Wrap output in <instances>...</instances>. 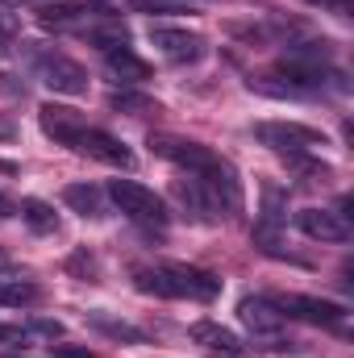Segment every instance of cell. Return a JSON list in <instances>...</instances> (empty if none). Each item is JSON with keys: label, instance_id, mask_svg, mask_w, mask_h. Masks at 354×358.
<instances>
[{"label": "cell", "instance_id": "277c9868", "mask_svg": "<svg viewBox=\"0 0 354 358\" xmlns=\"http://www.w3.org/2000/svg\"><path fill=\"white\" fill-rule=\"evenodd\" d=\"M121 8L113 0H46L38 4V21L46 29H88L96 21H113Z\"/></svg>", "mask_w": 354, "mask_h": 358}, {"label": "cell", "instance_id": "8992f818", "mask_svg": "<svg viewBox=\"0 0 354 358\" xmlns=\"http://www.w3.org/2000/svg\"><path fill=\"white\" fill-rule=\"evenodd\" d=\"M255 138H259L263 146H271V150L288 155V159L325 146V134L313 129V125H300V121H259V125H255Z\"/></svg>", "mask_w": 354, "mask_h": 358}, {"label": "cell", "instance_id": "9c48e42d", "mask_svg": "<svg viewBox=\"0 0 354 358\" xmlns=\"http://www.w3.org/2000/svg\"><path fill=\"white\" fill-rule=\"evenodd\" d=\"M150 42L167 63H200L204 59V38L179 25H150Z\"/></svg>", "mask_w": 354, "mask_h": 358}, {"label": "cell", "instance_id": "e0dca14e", "mask_svg": "<svg viewBox=\"0 0 354 358\" xmlns=\"http://www.w3.org/2000/svg\"><path fill=\"white\" fill-rule=\"evenodd\" d=\"M84 38H88L96 50H121V46H129V29L121 25V17H113V21H96V25H88L84 29Z\"/></svg>", "mask_w": 354, "mask_h": 358}, {"label": "cell", "instance_id": "d6986e66", "mask_svg": "<svg viewBox=\"0 0 354 358\" xmlns=\"http://www.w3.org/2000/svg\"><path fill=\"white\" fill-rule=\"evenodd\" d=\"M42 300V287L29 283V279H0V304L4 308H25V304H38Z\"/></svg>", "mask_w": 354, "mask_h": 358}, {"label": "cell", "instance_id": "484cf974", "mask_svg": "<svg viewBox=\"0 0 354 358\" xmlns=\"http://www.w3.org/2000/svg\"><path fill=\"white\" fill-rule=\"evenodd\" d=\"M309 4L330 8V13H338V17H346V13H351V0H309Z\"/></svg>", "mask_w": 354, "mask_h": 358}, {"label": "cell", "instance_id": "f1b7e54d", "mask_svg": "<svg viewBox=\"0 0 354 358\" xmlns=\"http://www.w3.org/2000/svg\"><path fill=\"white\" fill-rule=\"evenodd\" d=\"M0 171H4V176H13V163H0Z\"/></svg>", "mask_w": 354, "mask_h": 358}, {"label": "cell", "instance_id": "cb8c5ba5", "mask_svg": "<svg viewBox=\"0 0 354 358\" xmlns=\"http://www.w3.org/2000/svg\"><path fill=\"white\" fill-rule=\"evenodd\" d=\"M29 329H34V334H42V338H59V334H63V325H59V321H46V317H34V321H29Z\"/></svg>", "mask_w": 354, "mask_h": 358}, {"label": "cell", "instance_id": "2e32d148", "mask_svg": "<svg viewBox=\"0 0 354 358\" xmlns=\"http://www.w3.org/2000/svg\"><path fill=\"white\" fill-rule=\"evenodd\" d=\"M63 204H67L71 213L88 217V221H100V217H104V192L92 187V183H67V187H63Z\"/></svg>", "mask_w": 354, "mask_h": 358}, {"label": "cell", "instance_id": "7a4b0ae2", "mask_svg": "<svg viewBox=\"0 0 354 358\" xmlns=\"http://www.w3.org/2000/svg\"><path fill=\"white\" fill-rule=\"evenodd\" d=\"M138 292L163 296V300H213L221 292V279L213 271L187 267V263H155L134 271Z\"/></svg>", "mask_w": 354, "mask_h": 358}, {"label": "cell", "instance_id": "f546056e", "mask_svg": "<svg viewBox=\"0 0 354 358\" xmlns=\"http://www.w3.org/2000/svg\"><path fill=\"white\" fill-rule=\"evenodd\" d=\"M4 358H17V355H4Z\"/></svg>", "mask_w": 354, "mask_h": 358}, {"label": "cell", "instance_id": "44dd1931", "mask_svg": "<svg viewBox=\"0 0 354 358\" xmlns=\"http://www.w3.org/2000/svg\"><path fill=\"white\" fill-rule=\"evenodd\" d=\"M108 104H113L117 113H129V117H155V113H163L159 100H150V96H142V92H113Z\"/></svg>", "mask_w": 354, "mask_h": 358}, {"label": "cell", "instance_id": "3957f363", "mask_svg": "<svg viewBox=\"0 0 354 358\" xmlns=\"http://www.w3.org/2000/svg\"><path fill=\"white\" fill-rule=\"evenodd\" d=\"M21 55L29 59V71L55 96H84L88 92V71L71 55H63V50H55L46 42H21Z\"/></svg>", "mask_w": 354, "mask_h": 358}, {"label": "cell", "instance_id": "52a82bcc", "mask_svg": "<svg viewBox=\"0 0 354 358\" xmlns=\"http://www.w3.org/2000/svg\"><path fill=\"white\" fill-rule=\"evenodd\" d=\"M271 304H275L283 317L304 321V325H325V329H342V325H346V308H342V304H334V300H321V296L288 292V296H275Z\"/></svg>", "mask_w": 354, "mask_h": 358}, {"label": "cell", "instance_id": "7c38bea8", "mask_svg": "<svg viewBox=\"0 0 354 358\" xmlns=\"http://www.w3.org/2000/svg\"><path fill=\"white\" fill-rule=\"evenodd\" d=\"M76 150H80V155H88V159H96V163H104V167H121V171H129V167H134V155L125 150V142H121V138H113V134H104V129H92V125L80 134Z\"/></svg>", "mask_w": 354, "mask_h": 358}, {"label": "cell", "instance_id": "7402d4cb", "mask_svg": "<svg viewBox=\"0 0 354 358\" xmlns=\"http://www.w3.org/2000/svg\"><path fill=\"white\" fill-rule=\"evenodd\" d=\"M129 13H146V17H179L192 13L187 0H129Z\"/></svg>", "mask_w": 354, "mask_h": 358}, {"label": "cell", "instance_id": "603a6c76", "mask_svg": "<svg viewBox=\"0 0 354 358\" xmlns=\"http://www.w3.org/2000/svg\"><path fill=\"white\" fill-rule=\"evenodd\" d=\"M17 38H21V21H17V13H8L0 4V55H8L17 46Z\"/></svg>", "mask_w": 354, "mask_h": 358}, {"label": "cell", "instance_id": "d4e9b609", "mask_svg": "<svg viewBox=\"0 0 354 358\" xmlns=\"http://www.w3.org/2000/svg\"><path fill=\"white\" fill-rule=\"evenodd\" d=\"M50 355L55 358H100V355H92L88 346H67V342L63 346H50Z\"/></svg>", "mask_w": 354, "mask_h": 358}, {"label": "cell", "instance_id": "6da1fadb", "mask_svg": "<svg viewBox=\"0 0 354 358\" xmlns=\"http://www.w3.org/2000/svg\"><path fill=\"white\" fill-rule=\"evenodd\" d=\"M146 146H150V155H159V159H167V163L183 167L187 176L200 179V183L213 192V200H217L221 217L242 213V179H238V171H234V163H229V159H221V155H217V150H208L204 142L176 138V134H150V138H146Z\"/></svg>", "mask_w": 354, "mask_h": 358}, {"label": "cell", "instance_id": "4316f807", "mask_svg": "<svg viewBox=\"0 0 354 358\" xmlns=\"http://www.w3.org/2000/svg\"><path fill=\"white\" fill-rule=\"evenodd\" d=\"M4 217H13V200H8V196L0 192V221H4Z\"/></svg>", "mask_w": 354, "mask_h": 358}, {"label": "cell", "instance_id": "83f0119b", "mask_svg": "<svg viewBox=\"0 0 354 358\" xmlns=\"http://www.w3.org/2000/svg\"><path fill=\"white\" fill-rule=\"evenodd\" d=\"M8 267H13V259H8V255L0 250V271H8Z\"/></svg>", "mask_w": 354, "mask_h": 358}, {"label": "cell", "instance_id": "ac0fdd59", "mask_svg": "<svg viewBox=\"0 0 354 358\" xmlns=\"http://www.w3.org/2000/svg\"><path fill=\"white\" fill-rule=\"evenodd\" d=\"M88 325H96L100 334H108V338H117V342H129V346H142V342H146V334H142L138 325L117 321V317H108V313H88Z\"/></svg>", "mask_w": 354, "mask_h": 358}, {"label": "cell", "instance_id": "5b68a950", "mask_svg": "<svg viewBox=\"0 0 354 358\" xmlns=\"http://www.w3.org/2000/svg\"><path fill=\"white\" fill-rule=\"evenodd\" d=\"M108 196L117 200V208L129 217V221H138V225H155V229H163L167 225V204L150 192V187H142V183H134V179H113L108 183Z\"/></svg>", "mask_w": 354, "mask_h": 358}, {"label": "cell", "instance_id": "30bf717a", "mask_svg": "<svg viewBox=\"0 0 354 358\" xmlns=\"http://www.w3.org/2000/svg\"><path fill=\"white\" fill-rule=\"evenodd\" d=\"M238 317H242V325H246L259 342H271V350H275V342H279L288 317H283L267 296H246V300L238 304Z\"/></svg>", "mask_w": 354, "mask_h": 358}, {"label": "cell", "instance_id": "ba28073f", "mask_svg": "<svg viewBox=\"0 0 354 358\" xmlns=\"http://www.w3.org/2000/svg\"><path fill=\"white\" fill-rule=\"evenodd\" d=\"M38 125H42V134H46V138H55L59 146H71V150H76L80 134L88 129L84 113H80V108H71V104H59V100H46V104L38 108Z\"/></svg>", "mask_w": 354, "mask_h": 358}, {"label": "cell", "instance_id": "9a60e30c", "mask_svg": "<svg viewBox=\"0 0 354 358\" xmlns=\"http://www.w3.org/2000/svg\"><path fill=\"white\" fill-rule=\"evenodd\" d=\"M104 67H108V76H113L117 84H142V80H150V63H142L129 46L108 50V55H104Z\"/></svg>", "mask_w": 354, "mask_h": 358}, {"label": "cell", "instance_id": "ffe728a7", "mask_svg": "<svg viewBox=\"0 0 354 358\" xmlns=\"http://www.w3.org/2000/svg\"><path fill=\"white\" fill-rule=\"evenodd\" d=\"M21 221H25L34 234H55V229H59V213H55L46 200H25V204H21Z\"/></svg>", "mask_w": 354, "mask_h": 358}, {"label": "cell", "instance_id": "8fae6325", "mask_svg": "<svg viewBox=\"0 0 354 358\" xmlns=\"http://www.w3.org/2000/svg\"><path fill=\"white\" fill-rule=\"evenodd\" d=\"M296 225H300V234L304 238H313V242H351V221L346 217H338L334 208H300L296 213Z\"/></svg>", "mask_w": 354, "mask_h": 358}, {"label": "cell", "instance_id": "4fadbf2b", "mask_svg": "<svg viewBox=\"0 0 354 358\" xmlns=\"http://www.w3.org/2000/svg\"><path fill=\"white\" fill-rule=\"evenodd\" d=\"M171 196L179 200V208L192 217V221H217L221 217V208H217V200H213V192L200 183L196 176H183L171 183Z\"/></svg>", "mask_w": 354, "mask_h": 358}, {"label": "cell", "instance_id": "5bb4252c", "mask_svg": "<svg viewBox=\"0 0 354 358\" xmlns=\"http://www.w3.org/2000/svg\"><path fill=\"white\" fill-rule=\"evenodd\" d=\"M192 342L204 346V350H213V355H221V358H246L238 334L225 329V325H217V321H196L192 325Z\"/></svg>", "mask_w": 354, "mask_h": 358}]
</instances>
